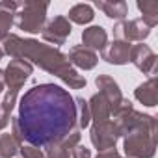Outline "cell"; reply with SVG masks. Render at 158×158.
Wrapping results in <instances>:
<instances>
[{"label": "cell", "mask_w": 158, "mask_h": 158, "mask_svg": "<svg viewBox=\"0 0 158 158\" xmlns=\"http://www.w3.org/2000/svg\"><path fill=\"white\" fill-rule=\"evenodd\" d=\"M15 119L23 141L39 149L47 147L76 128L74 97L56 84L34 86L21 97Z\"/></svg>", "instance_id": "cell-1"}, {"label": "cell", "mask_w": 158, "mask_h": 158, "mask_svg": "<svg viewBox=\"0 0 158 158\" xmlns=\"http://www.w3.org/2000/svg\"><path fill=\"white\" fill-rule=\"evenodd\" d=\"M2 50H4V54H10L11 58L24 60L28 63L30 61L35 63L43 71L58 76L63 84H67L73 89H80L86 86V78L82 74H78L76 69H73L67 56L50 45L39 43L35 39H23L15 34H10L4 39Z\"/></svg>", "instance_id": "cell-2"}, {"label": "cell", "mask_w": 158, "mask_h": 158, "mask_svg": "<svg viewBox=\"0 0 158 158\" xmlns=\"http://www.w3.org/2000/svg\"><path fill=\"white\" fill-rule=\"evenodd\" d=\"M127 158H151L156 151V119L145 115L143 121L125 134Z\"/></svg>", "instance_id": "cell-3"}, {"label": "cell", "mask_w": 158, "mask_h": 158, "mask_svg": "<svg viewBox=\"0 0 158 158\" xmlns=\"http://www.w3.org/2000/svg\"><path fill=\"white\" fill-rule=\"evenodd\" d=\"M47 11L48 2H39V0L19 2V8L15 11V24L28 34H39L45 28Z\"/></svg>", "instance_id": "cell-4"}, {"label": "cell", "mask_w": 158, "mask_h": 158, "mask_svg": "<svg viewBox=\"0 0 158 158\" xmlns=\"http://www.w3.org/2000/svg\"><path fill=\"white\" fill-rule=\"evenodd\" d=\"M91 143L93 147L101 152V151H108V149H115L117 139L121 138L119 128L114 121H102V123H95L91 127Z\"/></svg>", "instance_id": "cell-5"}, {"label": "cell", "mask_w": 158, "mask_h": 158, "mask_svg": "<svg viewBox=\"0 0 158 158\" xmlns=\"http://www.w3.org/2000/svg\"><path fill=\"white\" fill-rule=\"evenodd\" d=\"M32 63L24 61V60H17L13 58L10 61V65L4 69V84L10 88V91H17L24 86V82L32 74Z\"/></svg>", "instance_id": "cell-6"}, {"label": "cell", "mask_w": 158, "mask_h": 158, "mask_svg": "<svg viewBox=\"0 0 158 158\" xmlns=\"http://www.w3.org/2000/svg\"><path fill=\"white\" fill-rule=\"evenodd\" d=\"M151 34V28L141 21V19H132V21H119L114 26V37L119 41H143Z\"/></svg>", "instance_id": "cell-7"}, {"label": "cell", "mask_w": 158, "mask_h": 158, "mask_svg": "<svg viewBox=\"0 0 158 158\" xmlns=\"http://www.w3.org/2000/svg\"><path fill=\"white\" fill-rule=\"evenodd\" d=\"M71 23L67 21V17L63 15H58L54 17L52 21L47 23V26L43 28L41 35L47 43H52V45H63L67 41V37L71 35Z\"/></svg>", "instance_id": "cell-8"}, {"label": "cell", "mask_w": 158, "mask_h": 158, "mask_svg": "<svg viewBox=\"0 0 158 158\" xmlns=\"http://www.w3.org/2000/svg\"><path fill=\"white\" fill-rule=\"evenodd\" d=\"M128 61H132V63H134L141 73H145V74H151V76L156 74V54H154L147 45H143V43L132 45Z\"/></svg>", "instance_id": "cell-9"}, {"label": "cell", "mask_w": 158, "mask_h": 158, "mask_svg": "<svg viewBox=\"0 0 158 158\" xmlns=\"http://www.w3.org/2000/svg\"><path fill=\"white\" fill-rule=\"evenodd\" d=\"M78 143H80V128H74L63 139L47 145L45 158H71V152Z\"/></svg>", "instance_id": "cell-10"}, {"label": "cell", "mask_w": 158, "mask_h": 158, "mask_svg": "<svg viewBox=\"0 0 158 158\" xmlns=\"http://www.w3.org/2000/svg\"><path fill=\"white\" fill-rule=\"evenodd\" d=\"M95 84L99 88V93L106 99V102L110 106V112L115 110V106L123 101V95H121V89H119L117 82L114 80L112 76H108V74H101V76H97Z\"/></svg>", "instance_id": "cell-11"}, {"label": "cell", "mask_w": 158, "mask_h": 158, "mask_svg": "<svg viewBox=\"0 0 158 158\" xmlns=\"http://www.w3.org/2000/svg\"><path fill=\"white\" fill-rule=\"evenodd\" d=\"M67 60L71 65L78 67V69H84V71H89V69H95V65L99 63V58L93 50L86 48L84 45H76L69 50L67 54Z\"/></svg>", "instance_id": "cell-12"}, {"label": "cell", "mask_w": 158, "mask_h": 158, "mask_svg": "<svg viewBox=\"0 0 158 158\" xmlns=\"http://www.w3.org/2000/svg\"><path fill=\"white\" fill-rule=\"evenodd\" d=\"M130 48H132L130 43L115 39L112 45H108L102 50V60H106L108 63H114V65H125V63H128Z\"/></svg>", "instance_id": "cell-13"}, {"label": "cell", "mask_w": 158, "mask_h": 158, "mask_svg": "<svg viewBox=\"0 0 158 158\" xmlns=\"http://www.w3.org/2000/svg\"><path fill=\"white\" fill-rule=\"evenodd\" d=\"M82 45L89 50H104L108 47V34L102 26H89L82 32Z\"/></svg>", "instance_id": "cell-14"}, {"label": "cell", "mask_w": 158, "mask_h": 158, "mask_svg": "<svg viewBox=\"0 0 158 158\" xmlns=\"http://www.w3.org/2000/svg\"><path fill=\"white\" fill-rule=\"evenodd\" d=\"M17 8L19 2H13V0H2L0 2V41H4L10 35V28L15 23Z\"/></svg>", "instance_id": "cell-15"}, {"label": "cell", "mask_w": 158, "mask_h": 158, "mask_svg": "<svg viewBox=\"0 0 158 158\" xmlns=\"http://www.w3.org/2000/svg\"><path fill=\"white\" fill-rule=\"evenodd\" d=\"M136 99L143 106H156L158 102V84H156V76H151L147 82L138 86L136 89Z\"/></svg>", "instance_id": "cell-16"}, {"label": "cell", "mask_w": 158, "mask_h": 158, "mask_svg": "<svg viewBox=\"0 0 158 158\" xmlns=\"http://www.w3.org/2000/svg\"><path fill=\"white\" fill-rule=\"evenodd\" d=\"M88 108H89V115L95 123H102V121H108L112 112H110V106L106 102V99L101 95V93H95L89 102H88Z\"/></svg>", "instance_id": "cell-17"}, {"label": "cell", "mask_w": 158, "mask_h": 158, "mask_svg": "<svg viewBox=\"0 0 158 158\" xmlns=\"http://www.w3.org/2000/svg\"><path fill=\"white\" fill-rule=\"evenodd\" d=\"M95 6L101 11H104V15L110 17V19L125 21V17L128 15V6H127V2H123V0H114V2H101V0H97Z\"/></svg>", "instance_id": "cell-18"}, {"label": "cell", "mask_w": 158, "mask_h": 158, "mask_svg": "<svg viewBox=\"0 0 158 158\" xmlns=\"http://www.w3.org/2000/svg\"><path fill=\"white\" fill-rule=\"evenodd\" d=\"M93 17H95V13H93V8L89 4H76L69 10L67 21L74 23V24H88L93 21Z\"/></svg>", "instance_id": "cell-19"}, {"label": "cell", "mask_w": 158, "mask_h": 158, "mask_svg": "<svg viewBox=\"0 0 158 158\" xmlns=\"http://www.w3.org/2000/svg\"><path fill=\"white\" fill-rule=\"evenodd\" d=\"M138 10L141 11V21L149 28H154L158 24V2L156 0H143V2H138Z\"/></svg>", "instance_id": "cell-20"}, {"label": "cell", "mask_w": 158, "mask_h": 158, "mask_svg": "<svg viewBox=\"0 0 158 158\" xmlns=\"http://www.w3.org/2000/svg\"><path fill=\"white\" fill-rule=\"evenodd\" d=\"M21 145H24L23 141H19L11 132H6V134H0V158H13Z\"/></svg>", "instance_id": "cell-21"}, {"label": "cell", "mask_w": 158, "mask_h": 158, "mask_svg": "<svg viewBox=\"0 0 158 158\" xmlns=\"http://www.w3.org/2000/svg\"><path fill=\"white\" fill-rule=\"evenodd\" d=\"M74 104H76V128H86L89 125V121H91L88 101H84L82 97H76Z\"/></svg>", "instance_id": "cell-22"}, {"label": "cell", "mask_w": 158, "mask_h": 158, "mask_svg": "<svg viewBox=\"0 0 158 158\" xmlns=\"http://www.w3.org/2000/svg\"><path fill=\"white\" fill-rule=\"evenodd\" d=\"M17 91H8L6 93V97H4V101L0 102V108H2L4 112H8L10 115H11V112H13V108H15V102H17Z\"/></svg>", "instance_id": "cell-23"}, {"label": "cell", "mask_w": 158, "mask_h": 158, "mask_svg": "<svg viewBox=\"0 0 158 158\" xmlns=\"http://www.w3.org/2000/svg\"><path fill=\"white\" fill-rule=\"evenodd\" d=\"M23 158H45V152L39 149V147H34V145H21V151Z\"/></svg>", "instance_id": "cell-24"}, {"label": "cell", "mask_w": 158, "mask_h": 158, "mask_svg": "<svg viewBox=\"0 0 158 158\" xmlns=\"http://www.w3.org/2000/svg\"><path fill=\"white\" fill-rule=\"evenodd\" d=\"M71 158H91V152H89V149H88V147H84V145L78 143V145L73 149Z\"/></svg>", "instance_id": "cell-25"}, {"label": "cell", "mask_w": 158, "mask_h": 158, "mask_svg": "<svg viewBox=\"0 0 158 158\" xmlns=\"http://www.w3.org/2000/svg\"><path fill=\"white\" fill-rule=\"evenodd\" d=\"M97 158H121V156L115 149H108V151H101L97 154Z\"/></svg>", "instance_id": "cell-26"}, {"label": "cell", "mask_w": 158, "mask_h": 158, "mask_svg": "<svg viewBox=\"0 0 158 158\" xmlns=\"http://www.w3.org/2000/svg\"><path fill=\"white\" fill-rule=\"evenodd\" d=\"M4 88H6V84H4V71H0V93L4 91Z\"/></svg>", "instance_id": "cell-27"}, {"label": "cell", "mask_w": 158, "mask_h": 158, "mask_svg": "<svg viewBox=\"0 0 158 158\" xmlns=\"http://www.w3.org/2000/svg\"><path fill=\"white\" fill-rule=\"evenodd\" d=\"M4 58V50H2V47H0V60Z\"/></svg>", "instance_id": "cell-28"}]
</instances>
